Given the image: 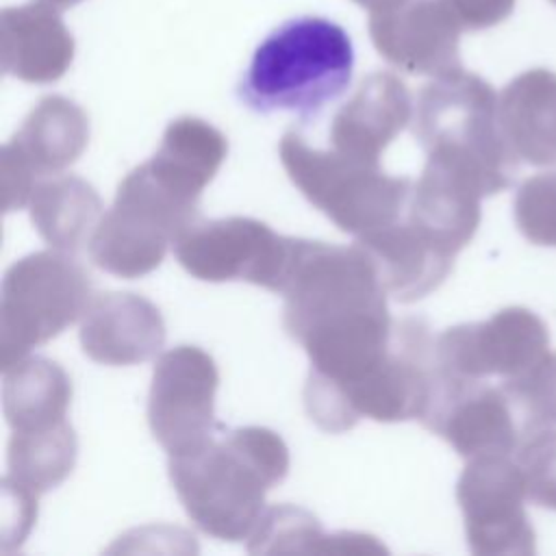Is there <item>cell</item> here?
<instances>
[{"mask_svg":"<svg viewBox=\"0 0 556 556\" xmlns=\"http://www.w3.org/2000/svg\"><path fill=\"white\" fill-rule=\"evenodd\" d=\"M549 345L545 321L526 306H506L486 321L458 324L437 337V369L447 376L484 380L510 378L539 361Z\"/></svg>","mask_w":556,"mask_h":556,"instance_id":"cell-13","label":"cell"},{"mask_svg":"<svg viewBox=\"0 0 556 556\" xmlns=\"http://www.w3.org/2000/svg\"><path fill=\"white\" fill-rule=\"evenodd\" d=\"M248 549L252 554H276V552H384V547L369 534H326L319 521L298 506H274L267 508L256 530L250 536Z\"/></svg>","mask_w":556,"mask_h":556,"instance_id":"cell-26","label":"cell"},{"mask_svg":"<svg viewBox=\"0 0 556 556\" xmlns=\"http://www.w3.org/2000/svg\"><path fill=\"white\" fill-rule=\"evenodd\" d=\"M76 456L78 439L67 419L39 430H13L7 476L39 497L72 473Z\"/></svg>","mask_w":556,"mask_h":556,"instance_id":"cell-25","label":"cell"},{"mask_svg":"<svg viewBox=\"0 0 556 556\" xmlns=\"http://www.w3.org/2000/svg\"><path fill=\"white\" fill-rule=\"evenodd\" d=\"M278 156L302 195L354 237L397 222L413 189L406 176H389L380 163L311 148L293 130L280 139Z\"/></svg>","mask_w":556,"mask_h":556,"instance_id":"cell-6","label":"cell"},{"mask_svg":"<svg viewBox=\"0 0 556 556\" xmlns=\"http://www.w3.org/2000/svg\"><path fill=\"white\" fill-rule=\"evenodd\" d=\"M226 154L228 141L222 130L200 117H178L167 124L159 150L146 163L169 189L200 202Z\"/></svg>","mask_w":556,"mask_h":556,"instance_id":"cell-22","label":"cell"},{"mask_svg":"<svg viewBox=\"0 0 556 556\" xmlns=\"http://www.w3.org/2000/svg\"><path fill=\"white\" fill-rule=\"evenodd\" d=\"M352 70V39L339 24L295 17L258 43L237 96L256 113L291 111L311 119L345 91Z\"/></svg>","mask_w":556,"mask_h":556,"instance_id":"cell-3","label":"cell"},{"mask_svg":"<svg viewBox=\"0 0 556 556\" xmlns=\"http://www.w3.org/2000/svg\"><path fill=\"white\" fill-rule=\"evenodd\" d=\"M500 128L517 154L534 167H556V74L543 67L513 78L497 96Z\"/></svg>","mask_w":556,"mask_h":556,"instance_id":"cell-21","label":"cell"},{"mask_svg":"<svg viewBox=\"0 0 556 556\" xmlns=\"http://www.w3.org/2000/svg\"><path fill=\"white\" fill-rule=\"evenodd\" d=\"M482 198L486 195L471 176L437 159H426L406 202V222L437 248L456 256L480 226Z\"/></svg>","mask_w":556,"mask_h":556,"instance_id":"cell-17","label":"cell"},{"mask_svg":"<svg viewBox=\"0 0 556 556\" xmlns=\"http://www.w3.org/2000/svg\"><path fill=\"white\" fill-rule=\"evenodd\" d=\"M354 245L361 248L371 263L384 293L397 302L426 298L454 267L452 254L437 248L402 217L356 237Z\"/></svg>","mask_w":556,"mask_h":556,"instance_id":"cell-19","label":"cell"},{"mask_svg":"<svg viewBox=\"0 0 556 556\" xmlns=\"http://www.w3.org/2000/svg\"><path fill=\"white\" fill-rule=\"evenodd\" d=\"M430 326L419 317L393 321L387 356L363 380L339 391L304 395L308 417L326 432H345L361 417L374 421L421 419L437 380Z\"/></svg>","mask_w":556,"mask_h":556,"instance_id":"cell-5","label":"cell"},{"mask_svg":"<svg viewBox=\"0 0 556 556\" xmlns=\"http://www.w3.org/2000/svg\"><path fill=\"white\" fill-rule=\"evenodd\" d=\"M526 482L508 454L469 458L456 500L465 517V534L476 556H530L536 552L534 528L523 508Z\"/></svg>","mask_w":556,"mask_h":556,"instance_id":"cell-10","label":"cell"},{"mask_svg":"<svg viewBox=\"0 0 556 556\" xmlns=\"http://www.w3.org/2000/svg\"><path fill=\"white\" fill-rule=\"evenodd\" d=\"M500 387L523 441L556 428V352H545L521 374L504 378Z\"/></svg>","mask_w":556,"mask_h":556,"instance_id":"cell-27","label":"cell"},{"mask_svg":"<svg viewBox=\"0 0 556 556\" xmlns=\"http://www.w3.org/2000/svg\"><path fill=\"white\" fill-rule=\"evenodd\" d=\"M43 2H48L52 7H72V4H76L80 0H43Z\"/></svg>","mask_w":556,"mask_h":556,"instance_id":"cell-33","label":"cell"},{"mask_svg":"<svg viewBox=\"0 0 556 556\" xmlns=\"http://www.w3.org/2000/svg\"><path fill=\"white\" fill-rule=\"evenodd\" d=\"M89 141L87 113L70 98L46 96L2 146V206L20 211L41 178L61 174L78 161Z\"/></svg>","mask_w":556,"mask_h":556,"instance_id":"cell-12","label":"cell"},{"mask_svg":"<svg viewBox=\"0 0 556 556\" xmlns=\"http://www.w3.org/2000/svg\"><path fill=\"white\" fill-rule=\"evenodd\" d=\"M169 480L189 519L222 541L250 539L265 493L289 473V447L269 428H224L200 447L169 456Z\"/></svg>","mask_w":556,"mask_h":556,"instance_id":"cell-2","label":"cell"},{"mask_svg":"<svg viewBox=\"0 0 556 556\" xmlns=\"http://www.w3.org/2000/svg\"><path fill=\"white\" fill-rule=\"evenodd\" d=\"M460 30H482L506 20L515 0H441Z\"/></svg>","mask_w":556,"mask_h":556,"instance_id":"cell-31","label":"cell"},{"mask_svg":"<svg viewBox=\"0 0 556 556\" xmlns=\"http://www.w3.org/2000/svg\"><path fill=\"white\" fill-rule=\"evenodd\" d=\"M295 237L274 232L252 217L195 222L176 241L182 269L204 282L243 280L280 293L287 280Z\"/></svg>","mask_w":556,"mask_h":556,"instance_id":"cell-9","label":"cell"},{"mask_svg":"<svg viewBox=\"0 0 556 556\" xmlns=\"http://www.w3.org/2000/svg\"><path fill=\"white\" fill-rule=\"evenodd\" d=\"M413 102L406 85L391 72L365 76L354 96L334 113L330 124L332 150L380 163L382 150L413 119Z\"/></svg>","mask_w":556,"mask_h":556,"instance_id":"cell-18","label":"cell"},{"mask_svg":"<svg viewBox=\"0 0 556 556\" xmlns=\"http://www.w3.org/2000/svg\"><path fill=\"white\" fill-rule=\"evenodd\" d=\"M552 2H554V4H556V0H552Z\"/></svg>","mask_w":556,"mask_h":556,"instance_id":"cell-34","label":"cell"},{"mask_svg":"<svg viewBox=\"0 0 556 556\" xmlns=\"http://www.w3.org/2000/svg\"><path fill=\"white\" fill-rule=\"evenodd\" d=\"M526 495L541 508L556 510V428L526 439L517 450Z\"/></svg>","mask_w":556,"mask_h":556,"instance_id":"cell-29","label":"cell"},{"mask_svg":"<svg viewBox=\"0 0 556 556\" xmlns=\"http://www.w3.org/2000/svg\"><path fill=\"white\" fill-rule=\"evenodd\" d=\"M280 295L285 330L308 354L311 376L348 387L387 356V293L361 248L295 239Z\"/></svg>","mask_w":556,"mask_h":556,"instance_id":"cell-1","label":"cell"},{"mask_svg":"<svg viewBox=\"0 0 556 556\" xmlns=\"http://www.w3.org/2000/svg\"><path fill=\"white\" fill-rule=\"evenodd\" d=\"M369 37L378 54L404 72L434 78L460 67V26L441 0H397L371 11Z\"/></svg>","mask_w":556,"mask_h":556,"instance_id":"cell-15","label":"cell"},{"mask_svg":"<svg viewBox=\"0 0 556 556\" xmlns=\"http://www.w3.org/2000/svg\"><path fill=\"white\" fill-rule=\"evenodd\" d=\"M354 2L361 4V7H365V9H369V11H376V9L389 7V4H393V2H397V0H354Z\"/></svg>","mask_w":556,"mask_h":556,"instance_id":"cell-32","label":"cell"},{"mask_svg":"<svg viewBox=\"0 0 556 556\" xmlns=\"http://www.w3.org/2000/svg\"><path fill=\"white\" fill-rule=\"evenodd\" d=\"M37 519V495L9 476L2 478V552L20 547Z\"/></svg>","mask_w":556,"mask_h":556,"instance_id":"cell-30","label":"cell"},{"mask_svg":"<svg viewBox=\"0 0 556 556\" xmlns=\"http://www.w3.org/2000/svg\"><path fill=\"white\" fill-rule=\"evenodd\" d=\"M83 352L102 365H137L154 358L165 343V321L156 304L137 293L93 295L80 317Z\"/></svg>","mask_w":556,"mask_h":556,"instance_id":"cell-16","label":"cell"},{"mask_svg":"<svg viewBox=\"0 0 556 556\" xmlns=\"http://www.w3.org/2000/svg\"><path fill=\"white\" fill-rule=\"evenodd\" d=\"M91 298V278L72 252L52 248L15 261L0 291L2 369L80 319Z\"/></svg>","mask_w":556,"mask_h":556,"instance_id":"cell-8","label":"cell"},{"mask_svg":"<svg viewBox=\"0 0 556 556\" xmlns=\"http://www.w3.org/2000/svg\"><path fill=\"white\" fill-rule=\"evenodd\" d=\"M200 202L163 185L148 163L135 167L117 187L113 206L91 235V261L119 278H139L156 269L169 245L198 222Z\"/></svg>","mask_w":556,"mask_h":556,"instance_id":"cell-7","label":"cell"},{"mask_svg":"<svg viewBox=\"0 0 556 556\" xmlns=\"http://www.w3.org/2000/svg\"><path fill=\"white\" fill-rule=\"evenodd\" d=\"M0 59L4 74L24 83H54L72 65L74 37L48 2L7 7L0 13Z\"/></svg>","mask_w":556,"mask_h":556,"instance_id":"cell-20","label":"cell"},{"mask_svg":"<svg viewBox=\"0 0 556 556\" xmlns=\"http://www.w3.org/2000/svg\"><path fill=\"white\" fill-rule=\"evenodd\" d=\"M30 222L54 250L78 252L91 241L104 206L96 187L72 174L41 178L28 202Z\"/></svg>","mask_w":556,"mask_h":556,"instance_id":"cell-23","label":"cell"},{"mask_svg":"<svg viewBox=\"0 0 556 556\" xmlns=\"http://www.w3.org/2000/svg\"><path fill=\"white\" fill-rule=\"evenodd\" d=\"M217 365L198 345H176L156 358L148 424L167 456L191 452L217 432Z\"/></svg>","mask_w":556,"mask_h":556,"instance_id":"cell-11","label":"cell"},{"mask_svg":"<svg viewBox=\"0 0 556 556\" xmlns=\"http://www.w3.org/2000/svg\"><path fill=\"white\" fill-rule=\"evenodd\" d=\"M419 421L445 439L463 458L513 454L523 443L502 387L447 376L439 369Z\"/></svg>","mask_w":556,"mask_h":556,"instance_id":"cell-14","label":"cell"},{"mask_svg":"<svg viewBox=\"0 0 556 556\" xmlns=\"http://www.w3.org/2000/svg\"><path fill=\"white\" fill-rule=\"evenodd\" d=\"M410 128L428 159L471 176L484 195L508 189L519 169L497 117V96L478 74L463 67L421 87Z\"/></svg>","mask_w":556,"mask_h":556,"instance_id":"cell-4","label":"cell"},{"mask_svg":"<svg viewBox=\"0 0 556 556\" xmlns=\"http://www.w3.org/2000/svg\"><path fill=\"white\" fill-rule=\"evenodd\" d=\"M513 215L530 243L556 248V169L534 174L519 185Z\"/></svg>","mask_w":556,"mask_h":556,"instance_id":"cell-28","label":"cell"},{"mask_svg":"<svg viewBox=\"0 0 556 556\" xmlns=\"http://www.w3.org/2000/svg\"><path fill=\"white\" fill-rule=\"evenodd\" d=\"M2 408L11 430H39L65 419L72 402L67 371L46 356H24L2 369Z\"/></svg>","mask_w":556,"mask_h":556,"instance_id":"cell-24","label":"cell"}]
</instances>
